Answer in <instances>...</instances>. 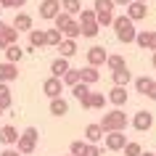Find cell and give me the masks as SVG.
I'll use <instances>...</instances> for the list:
<instances>
[{"instance_id":"cell-23","label":"cell","mask_w":156,"mask_h":156,"mask_svg":"<svg viewBox=\"0 0 156 156\" xmlns=\"http://www.w3.org/2000/svg\"><path fill=\"white\" fill-rule=\"evenodd\" d=\"M72 21H74V16H72V13H66L64 8H61V13H58L56 19H53L56 29H61V32H64V29H69V24H72Z\"/></svg>"},{"instance_id":"cell-49","label":"cell","mask_w":156,"mask_h":156,"mask_svg":"<svg viewBox=\"0 0 156 156\" xmlns=\"http://www.w3.org/2000/svg\"><path fill=\"white\" fill-rule=\"evenodd\" d=\"M69 156H74V154H69Z\"/></svg>"},{"instance_id":"cell-11","label":"cell","mask_w":156,"mask_h":156,"mask_svg":"<svg viewBox=\"0 0 156 156\" xmlns=\"http://www.w3.org/2000/svg\"><path fill=\"white\" fill-rule=\"evenodd\" d=\"M127 87L124 85H114L111 90H108V103H114V106H124L127 103Z\"/></svg>"},{"instance_id":"cell-17","label":"cell","mask_w":156,"mask_h":156,"mask_svg":"<svg viewBox=\"0 0 156 156\" xmlns=\"http://www.w3.org/2000/svg\"><path fill=\"white\" fill-rule=\"evenodd\" d=\"M69 69H72V66H69V58H64V56H58L56 61L50 64V74H53V77H64Z\"/></svg>"},{"instance_id":"cell-33","label":"cell","mask_w":156,"mask_h":156,"mask_svg":"<svg viewBox=\"0 0 156 156\" xmlns=\"http://www.w3.org/2000/svg\"><path fill=\"white\" fill-rule=\"evenodd\" d=\"M106 66L111 69V72H116V69H124V66H127V61H124L122 56H108V58H106Z\"/></svg>"},{"instance_id":"cell-44","label":"cell","mask_w":156,"mask_h":156,"mask_svg":"<svg viewBox=\"0 0 156 156\" xmlns=\"http://www.w3.org/2000/svg\"><path fill=\"white\" fill-rule=\"evenodd\" d=\"M140 156H156V151H154V154H151V151H143Z\"/></svg>"},{"instance_id":"cell-24","label":"cell","mask_w":156,"mask_h":156,"mask_svg":"<svg viewBox=\"0 0 156 156\" xmlns=\"http://www.w3.org/2000/svg\"><path fill=\"white\" fill-rule=\"evenodd\" d=\"M11 103H13V98H11V87H8V82H0V106L8 111Z\"/></svg>"},{"instance_id":"cell-4","label":"cell","mask_w":156,"mask_h":156,"mask_svg":"<svg viewBox=\"0 0 156 156\" xmlns=\"http://www.w3.org/2000/svg\"><path fill=\"white\" fill-rule=\"evenodd\" d=\"M103 143H106L108 151H122L124 146H127V135H124V130H114V132H106V138H103Z\"/></svg>"},{"instance_id":"cell-14","label":"cell","mask_w":156,"mask_h":156,"mask_svg":"<svg viewBox=\"0 0 156 156\" xmlns=\"http://www.w3.org/2000/svg\"><path fill=\"white\" fill-rule=\"evenodd\" d=\"M19 135H21V132H19L16 127H11V124L0 127V143H3V146H16V143H19Z\"/></svg>"},{"instance_id":"cell-41","label":"cell","mask_w":156,"mask_h":156,"mask_svg":"<svg viewBox=\"0 0 156 156\" xmlns=\"http://www.w3.org/2000/svg\"><path fill=\"white\" fill-rule=\"evenodd\" d=\"M148 50H156V32L148 34Z\"/></svg>"},{"instance_id":"cell-15","label":"cell","mask_w":156,"mask_h":156,"mask_svg":"<svg viewBox=\"0 0 156 156\" xmlns=\"http://www.w3.org/2000/svg\"><path fill=\"white\" fill-rule=\"evenodd\" d=\"M29 45H32L34 50L45 48V45H48V34H45V29H29Z\"/></svg>"},{"instance_id":"cell-29","label":"cell","mask_w":156,"mask_h":156,"mask_svg":"<svg viewBox=\"0 0 156 156\" xmlns=\"http://www.w3.org/2000/svg\"><path fill=\"white\" fill-rule=\"evenodd\" d=\"M108 103V95L103 93H90V108H103Z\"/></svg>"},{"instance_id":"cell-20","label":"cell","mask_w":156,"mask_h":156,"mask_svg":"<svg viewBox=\"0 0 156 156\" xmlns=\"http://www.w3.org/2000/svg\"><path fill=\"white\" fill-rule=\"evenodd\" d=\"M111 82H114V85H124V87H127V85L132 82L130 69L124 66V69H116V72H111Z\"/></svg>"},{"instance_id":"cell-22","label":"cell","mask_w":156,"mask_h":156,"mask_svg":"<svg viewBox=\"0 0 156 156\" xmlns=\"http://www.w3.org/2000/svg\"><path fill=\"white\" fill-rule=\"evenodd\" d=\"M27 50H21V45H16V42H11L8 48H5V61H13V64H19L21 58H24Z\"/></svg>"},{"instance_id":"cell-34","label":"cell","mask_w":156,"mask_h":156,"mask_svg":"<svg viewBox=\"0 0 156 156\" xmlns=\"http://www.w3.org/2000/svg\"><path fill=\"white\" fill-rule=\"evenodd\" d=\"M122 151H124V156H140V154H143L140 143H135V140H127V146H124Z\"/></svg>"},{"instance_id":"cell-2","label":"cell","mask_w":156,"mask_h":156,"mask_svg":"<svg viewBox=\"0 0 156 156\" xmlns=\"http://www.w3.org/2000/svg\"><path fill=\"white\" fill-rule=\"evenodd\" d=\"M101 127L106 132H114V130H124L127 127V114L122 111V106H116L114 111H108V114H103V119H101Z\"/></svg>"},{"instance_id":"cell-25","label":"cell","mask_w":156,"mask_h":156,"mask_svg":"<svg viewBox=\"0 0 156 156\" xmlns=\"http://www.w3.org/2000/svg\"><path fill=\"white\" fill-rule=\"evenodd\" d=\"M61 8L66 13H72V16H80V11H82V0H61Z\"/></svg>"},{"instance_id":"cell-10","label":"cell","mask_w":156,"mask_h":156,"mask_svg":"<svg viewBox=\"0 0 156 156\" xmlns=\"http://www.w3.org/2000/svg\"><path fill=\"white\" fill-rule=\"evenodd\" d=\"M106 58H108V53H106L103 45H93V48L87 50V64H93V66H103Z\"/></svg>"},{"instance_id":"cell-43","label":"cell","mask_w":156,"mask_h":156,"mask_svg":"<svg viewBox=\"0 0 156 156\" xmlns=\"http://www.w3.org/2000/svg\"><path fill=\"white\" fill-rule=\"evenodd\" d=\"M114 3H116V5H124V8H127V5H130L132 0H114Z\"/></svg>"},{"instance_id":"cell-31","label":"cell","mask_w":156,"mask_h":156,"mask_svg":"<svg viewBox=\"0 0 156 156\" xmlns=\"http://www.w3.org/2000/svg\"><path fill=\"white\" fill-rule=\"evenodd\" d=\"M90 21H98L95 8H82L80 11V24H90Z\"/></svg>"},{"instance_id":"cell-28","label":"cell","mask_w":156,"mask_h":156,"mask_svg":"<svg viewBox=\"0 0 156 156\" xmlns=\"http://www.w3.org/2000/svg\"><path fill=\"white\" fill-rule=\"evenodd\" d=\"M151 85H154V77H138V80H135V90H138L140 95H146V93L151 90Z\"/></svg>"},{"instance_id":"cell-8","label":"cell","mask_w":156,"mask_h":156,"mask_svg":"<svg viewBox=\"0 0 156 156\" xmlns=\"http://www.w3.org/2000/svg\"><path fill=\"white\" fill-rule=\"evenodd\" d=\"M124 13L132 19V21H143L148 16V3H140V0H132L130 5L124 8Z\"/></svg>"},{"instance_id":"cell-46","label":"cell","mask_w":156,"mask_h":156,"mask_svg":"<svg viewBox=\"0 0 156 156\" xmlns=\"http://www.w3.org/2000/svg\"><path fill=\"white\" fill-rule=\"evenodd\" d=\"M3 114H5V108H3V106H0V116H3Z\"/></svg>"},{"instance_id":"cell-48","label":"cell","mask_w":156,"mask_h":156,"mask_svg":"<svg viewBox=\"0 0 156 156\" xmlns=\"http://www.w3.org/2000/svg\"><path fill=\"white\" fill-rule=\"evenodd\" d=\"M140 3H148V0H140Z\"/></svg>"},{"instance_id":"cell-40","label":"cell","mask_w":156,"mask_h":156,"mask_svg":"<svg viewBox=\"0 0 156 156\" xmlns=\"http://www.w3.org/2000/svg\"><path fill=\"white\" fill-rule=\"evenodd\" d=\"M0 156H24V154H21L19 148H5V151H3Z\"/></svg>"},{"instance_id":"cell-27","label":"cell","mask_w":156,"mask_h":156,"mask_svg":"<svg viewBox=\"0 0 156 156\" xmlns=\"http://www.w3.org/2000/svg\"><path fill=\"white\" fill-rule=\"evenodd\" d=\"M61 80H64V85H69V87H74V85L80 82V80H82V72H80V69H69V72H66L64 77H61Z\"/></svg>"},{"instance_id":"cell-26","label":"cell","mask_w":156,"mask_h":156,"mask_svg":"<svg viewBox=\"0 0 156 156\" xmlns=\"http://www.w3.org/2000/svg\"><path fill=\"white\" fill-rule=\"evenodd\" d=\"M45 34H48V45H50V48H58L61 40H64V32L56 29V27H53V29H45Z\"/></svg>"},{"instance_id":"cell-13","label":"cell","mask_w":156,"mask_h":156,"mask_svg":"<svg viewBox=\"0 0 156 156\" xmlns=\"http://www.w3.org/2000/svg\"><path fill=\"white\" fill-rule=\"evenodd\" d=\"M13 80H19V69L13 61H3L0 64V82H13Z\"/></svg>"},{"instance_id":"cell-35","label":"cell","mask_w":156,"mask_h":156,"mask_svg":"<svg viewBox=\"0 0 156 156\" xmlns=\"http://www.w3.org/2000/svg\"><path fill=\"white\" fill-rule=\"evenodd\" d=\"M101 32V24L98 21H90V24H82V37H95Z\"/></svg>"},{"instance_id":"cell-1","label":"cell","mask_w":156,"mask_h":156,"mask_svg":"<svg viewBox=\"0 0 156 156\" xmlns=\"http://www.w3.org/2000/svg\"><path fill=\"white\" fill-rule=\"evenodd\" d=\"M114 34H116V40L124 42V45H130V42H135V37H138V29H135V21H132L127 13L124 16H116L114 19Z\"/></svg>"},{"instance_id":"cell-9","label":"cell","mask_w":156,"mask_h":156,"mask_svg":"<svg viewBox=\"0 0 156 156\" xmlns=\"http://www.w3.org/2000/svg\"><path fill=\"white\" fill-rule=\"evenodd\" d=\"M132 127L138 132H148L154 127V114H151V111H138V114L132 116Z\"/></svg>"},{"instance_id":"cell-30","label":"cell","mask_w":156,"mask_h":156,"mask_svg":"<svg viewBox=\"0 0 156 156\" xmlns=\"http://www.w3.org/2000/svg\"><path fill=\"white\" fill-rule=\"evenodd\" d=\"M64 37H72V40L82 37V24H80V21H72V24H69V29H64Z\"/></svg>"},{"instance_id":"cell-39","label":"cell","mask_w":156,"mask_h":156,"mask_svg":"<svg viewBox=\"0 0 156 156\" xmlns=\"http://www.w3.org/2000/svg\"><path fill=\"white\" fill-rule=\"evenodd\" d=\"M3 3V8H24L27 0H0Z\"/></svg>"},{"instance_id":"cell-21","label":"cell","mask_w":156,"mask_h":156,"mask_svg":"<svg viewBox=\"0 0 156 156\" xmlns=\"http://www.w3.org/2000/svg\"><path fill=\"white\" fill-rule=\"evenodd\" d=\"M82 72V82H87V85H95L101 80V72H98V66H93V64H87L85 69H80Z\"/></svg>"},{"instance_id":"cell-19","label":"cell","mask_w":156,"mask_h":156,"mask_svg":"<svg viewBox=\"0 0 156 156\" xmlns=\"http://www.w3.org/2000/svg\"><path fill=\"white\" fill-rule=\"evenodd\" d=\"M50 114L53 116H66L69 114V103H66L61 95H58V98H50Z\"/></svg>"},{"instance_id":"cell-36","label":"cell","mask_w":156,"mask_h":156,"mask_svg":"<svg viewBox=\"0 0 156 156\" xmlns=\"http://www.w3.org/2000/svg\"><path fill=\"white\" fill-rule=\"evenodd\" d=\"M85 146H87V140H74L72 146H69V154H74V156H82V154H85Z\"/></svg>"},{"instance_id":"cell-32","label":"cell","mask_w":156,"mask_h":156,"mask_svg":"<svg viewBox=\"0 0 156 156\" xmlns=\"http://www.w3.org/2000/svg\"><path fill=\"white\" fill-rule=\"evenodd\" d=\"M95 13H98V24L101 27H111L114 24V11H95Z\"/></svg>"},{"instance_id":"cell-42","label":"cell","mask_w":156,"mask_h":156,"mask_svg":"<svg viewBox=\"0 0 156 156\" xmlns=\"http://www.w3.org/2000/svg\"><path fill=\"white\" fill-rule=\"evenodd\" d=\"M146 98H151V101H156V80H154V85H151V90L146 93Z\"/></svg>"},{"instance_id":"cell-6","label":"cell","mask_w":156,"mask_h":156,"mask_svg":"<svg viewBox=\"0 0 156 156\" xmlns=\"http://www.w3.org/2000/svg\"><path fill=\"white\" fill-rule=\"evenodd\" d=\"M61 90H64V80H61V77H53V74H50L48 80L42 82V93H45L48 98H58Z\"/></svg>"},{"instance_id":"cell-7","label":"cell","mask_w":156,"mask_h":156,"mask_svg":"<svg viewBox=\"0 0 156 156\" xmlns=\"http://www.w3.org/2000/svg\"><path fill=\"white\" fill-rule=\"evenodd\" d=\"M90 93H93V90H90V85L82 82V80H80V82L72 87V95L80 101V103H82V108H90Z\"/></svg>"},{"instance_id":"cell-18","label":"cell","mask_w":156,"mask_h":156,"mask_svg":"<svg viewBox=\"0 0 156 156\" xmlns=\"http://www.w3.org/2000/svg\"><path fill=\"white\" fill-rule=\"evenodd\" d=\"M74 53H77V40H72V37H64V40H61V45H58V56L72 58Z\"/></svg>"},{"instance_id":"cell-12","label":"cell","mask_w":156,"mask_h":156,"mask_svg":"<svg viewBox=\"0 0 156 156\" xmlns=\"http://www.w3.org/2000/svg\"><path fill=\"white\" fill-rule=\"evenodd\" d=\"M103 138H106V130L101 127V122L87 124V127H85V140H87V143H101Z\"/></svg>"},{"instance_id":"cell-5","label":"cell","mask_w":156,"mask_h":156,"mask_svg":"<svg viewBox=\"0 0 156 156\" xmlns=\"http://www.w3.org/2000/svg\"><path fill=\"white\" fill-rule=\"evenodd\" d=\"M58 13H61V0H42L40 3V19L53 21Z\"/></svg>"},{"instance_id":"cell-16","label":"cell","mask_w":156,"mask_h":156,"mask_svg":"<svg viewBox=\"0 0 156 156\" xmlns=\"http://www.w3.org/2000/svg\"><path fill=\"white\" fill-rule=\"evenodd\" d=\"M13 27H16L19 32H29L32 29V16L24 13V11H19L16 16H13Z\"/></svg>"},{"instance_id":"cell-47","label":"cell","mask_w":156,"mask_h":156,"mask_svg":"<svg viewBox=\"0 0 156 156\" xmlns=\"http://www.w3.org/2000/svg\"><path fill=\"white\" fill-rule=\"evenodd\" d=\"M0 13H3V3H0Z\"/></svg>"},{"instance_id":"cell-45","label":"cell","mask_w":156,"mask_h":156,"mask_svg":"<svg viewBox=\"0 0 156 156\" xmlns=\"http://www.w3.org/2000/svg\"><path fill=\"white\" fill-rule=\"evenodd\" d=\"M151 64H154V69H156V50H154V56H151Z\"/></svg>"},{"instance_id":"cell-3","label":"cell","mask_w":156,"mask_h":156,"mask_svg":"<svg viewBox=\"0 0 156 156\" xmlns=\"http://www.w3.org/2000/svg\"><path fill=\"white\" fill-rule=\"evenodd\" d=\"M37 140H40V132H37V127H27V130L19 135L16 148H19L24 156H29V154H34V148H37Z\"/></svg>"},{"instance_id":"cell-38","label":"cell","mask_w":156,"mask_h":156,"mask_svg":"<svg viewBox=\"0 0 156 156\" xmlns=\"http://www.w3.org/2000/svg\"><path fill=\"white\" fill-rule=\"evenodd\" d=\"M101 154H103V151H101L98 143H87V146H85V154H82V156H101Z\"/></svg>"},{"instance_id":"cell-37","label":"cell","mask_w":156,"mask_h":156,"mask_svg":"<svg viewBox=\"0 0 156 156\" xmlns=\"http://www.w3.org/2000/svg\"><path fill=\"white\" fill-rule=\"evenodd\" d=\"M114 0H95V3H93V8L95 11H114Z\"/></svg>"}]
</instances>
